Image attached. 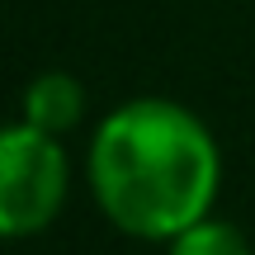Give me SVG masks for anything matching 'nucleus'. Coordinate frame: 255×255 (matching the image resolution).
Instances as JSON below:
<instances>
[{"label": "nucleus", "mask_w": 255, "mask_h": 255, "mask_svg": "<svg viewBox=\"0 0 255 255\" xmlns=\"http://www.w3.org/2000/svg\"><path fill=\"white\" fill-rule=\"evenodd\" d=\"M222 180L213 132L175 100H128L90 137V189L137 241H170L213 213Z\"/></svg>", "instance_id": "obj_1"}, {"label": "nucleus", "mask_w": 255, "mask_h": 255, "mask_svg": "<svg viewBox=\"0 0 255 255\" xmlns=\"http://www.w3.org/2000/svg\"><path fill=\"white\" fill-rule=\"evenodd\" d=\"M71 184L66 151L33 123L0 128V241L38 237L57 222Z\"/></svg>", "instance_id": "obj_2"}, {"label": "nucleus", "mask_w": 255, "mask_h": 255, "mask_svg": "<svg viewBox=\"0 0 255 255\" xmlns=\"http://www.w3.org/2000/svg\"><path fill=\"white\" fill-rule=\"evenodd\" d=\"M85 119V85L71 71H38L24 85V123L62 137Z\"/></svg>", "instance_id": "obj_3"}, {"label": "nucleus", "mask_w": 255, "mask_h": 255, "mask_svg": "<svg viewBox=\"0 0 255 255\" xmlns=\"http://www.w3.org/2000/svg\"><path fill=\"white\" fill-rule=\"evenodd\" d=\"M170 255H251V241L232 222L208 213L194 227H184L180 237H170Z\"/></svg>", "instance_id": "obj_4"}]
</instances>
